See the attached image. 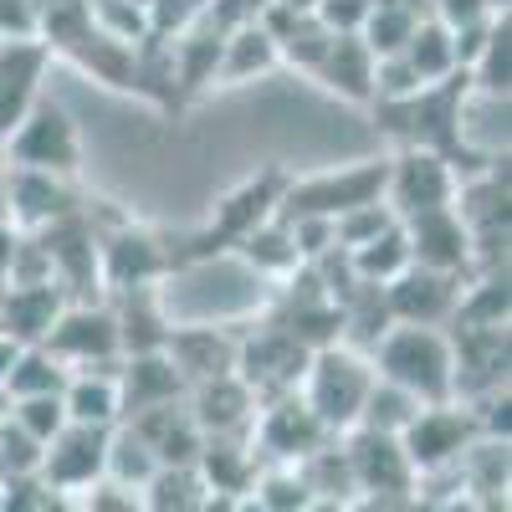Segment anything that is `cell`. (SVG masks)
I'll return each instance as SVG.
<instances>
[{"label":"cell","mask_w":512,"mask_h":512,"mask_svg":"<svg viewBox=\"0 0 512 512\" xmlns=\"http://www.w3.org/2000/svg\"><path fill=\"white\" fill-rule=\"evenodd\" d=\"M451 338L441 328H390L374 344V379L405 390L415 405H451Z\"/></svg>","instance_id":"obj_1"},{"label":"cell","mask_w":512,"mask_h":512,"mask_svg":"<svg viewBox=\"0 0 512 512\" xmlns=\"http://www.w3.org/2000/svg\"><path fill=\"white\" fill-rule=\"evenodd\" d=\"M374 390V364L344 344H328L308 359L303 384H297V400L313 410V420L328 436H349L359 425V410Z\"/></svg>","instance_id":"obj_2"},{"label":"cell","mask_w":512,"mask_h":512,"mask_svg":"<svg viewBox=\"0 0 512 512\" xmlns=\"http://www.w3.org/2000/svg\"><path fill=\"white\" fill-rule=\"evenodd\" d=\"M384 180H390V159H364L349 169H328V175H308L282 185V200L272 210V221H338L359 205H379L384 200Z\"/></svg>","instance_id":"obj_3"},{"label":"cell","mask_w":512,"mask_h":512,"mask_svg":"<svg viewBox=\"0 0 512 512\" xmlns=\"http://www.w3.org/2000/svg\"><path fill=\"white\" fill-rule=\"evenodd\" d=\"M482 431H477V415L461 410V405H420V415L405 425L400 436V451L415 472V487L420 477H441V472H456L466 446H472Z\"/></svg>","instance_id":"obj_4"},{"label":"cell","mask_w":512,"mask_h":512,"mask_svg":"<svg viewBox=\"0 0 512 512\" xmlns=\"http://www.w3.org/2000/svg\"><path fill=\"white\" fill-rule=\"evenodd\" d=\"M6 154L16 159L11 169H31V175L67 180V175H77V164H82L77 123H72L57 103H36V108L16 123V134L6 139Z\"/></svg>","instance_id":"obj_5"},{"label":"cell","mask_w":512,"mask_h":512,"mask_svg":"<svg viewBox=\"0 0 512 512\" xmlns=\"http://www.w3.org/2000/svg\"><path fill=\"white\" fill-rule=\"evenodd\" d=\"M308 349L282 328V323H267L251 344H236V379L251 390V400H282V395H297L303 384V369H308Z\"/></svg>","instance_id":"obj_6"},{"label":"cell","mask_w":512,"mask_h":512,"mask_svg":"<svg viewBox=\"0 0 512 512\" xmlns=\"http://www.w3.org/2000/svg\"><path fill=\"white\" fill-rule=\"evenodd\" d=\"M36 349H47L67 374H82V369H98V364H118L123 359L113 308H93V303H67L62 318L52 323V333L41 338Z\"/></svg>","instance_id":"obj_7"},{"label":"cell","mask_w":512,"mask_h":512,"mask_svg":"<svg viewBox=\"0 0 512 512\" xmlns=\"http://www.w3.org/2000/svg\"><path fill=\"white\" fill-rule=\"evenodd\" d=\"M456 200V169L441 154L425 149H405L400 159H390V180H384V205L395 210V221H415L446 210Z\"/></svg>","instance_id":"obj_8"},{"label":"cell","mask_w":512,"mask_h":512,"mask_svg":"<svg viewBox=\"0 0 512 512\" xmlns=\"http://www.w3.org/2000/svg\"><path fill=\"white\" fill-rule=\"evenodd\" d=\"M103 461H108V431H93V425H67L57 441H47L36 466L41 492H88L103 482Z\"/></svg>","instance_id":"obj_9"},{"label":"cell","mask_w":512,"mask_h":512,"mask_svg":"<svg viewBox=\"0 0 512 512\" xmlns=\"http://www.w3.org/2000/svg\"><path fill=\"white\" fill-rule=\"evenodd\" d=\"M251 441L272 456V466H297L333 436L313 420V410L297 395H282V400H267V410L251 420Z\"/></svg>","instance_id":"obj_10"},{"label":"cell","mask_w":512,"mask_h":512,"mask_svg":"<svg viewBox=\"0 0 512 512\" xmlns=\"http://www.w3.org/2000/svg\"><path fill=\"white\" fill-rule=\"evenodd\" d=\"M344 456H349V477H354L359 497H410L415 492V472H410V461H405L395 436L349 431Z\"/></svg>","instance_id":"obj_11"},{"label":"cell","mask_w":512,"mask_h":512,"mask_svg":"<svg viewBox=\"0 0 512 512\" xmlns=\"http://www.w3.org/2000/svg\"><path fill=\"white\" fill-rule=\"evenodd\" d=\"M405 241H410V267L420 272H441V277H461L472 272V231L461 226V216L446 210H431V216L400 221Z\"/></svg>","instance_id":"obj_12"},{"label":"cell","mask_w":512,"mask_h":512,"mask_svg":"<svg viewBox=\"0 0 512 512\" xmlns=\"http://www.w3.org/2000/svg\"><path fill=\"white\" fill-rule=\"evenodd\" d=\"M456 297H461V277L410 267L384 287V308H390L395 328H441L456 313Z\"/></svg>","instance_id":"obj_13"},{"label":"cell","mask_w":512,"mask_h":512,"mask_svg":"<svg viewBox=\"0 0 512 512\" xmlns=\"http://www.w3.org/2000/svg\"><path fill=\"white\" fill-rule=\"evenodd\" d=\"M0 200H6V226H16L26 236H41L47 226L77 216L67 185L52 180V175H31V169H11V175H0Z\"/></svg>","instance_id":"obj_14"},{"label":"cell","mask_w":512,"mask_h":512,"mask_svg":"<svg viewBox=\"0 0 512 512\" xmlns=\"http://www.w3.org/2000/svg\"><path fill=\"white\" fill-rule=\"evenodd\" d=\"M52 52L47 41H0V144L16 134V123L41 103V72H47Z\"/></svg>","instance_id":"obj_15"},{"label":"cell","mask_w":512,"mask_h":512,"mask_svg":"<svg viewBox=\"0 0 512 512\" xmlns=\"http://www.w3.org/2000/svg\"><path fill=\"white\" fill-rule=\"evenodd\" d=\"M164 272H169V256H164V246L149 231H128L123 226V231L98 241V282L113 287V292L154 287Z\"/></svg>","instance_id":"obj_16"},{"label":"cell","mask_w":512,"mask_h":512,"mask_svg":"<svg viewBox=\"0 0 512 512\" xmlns=\"http://www.w3.org/2000/svg\"><path fill=\"white\" fill-rule=\"evenodd\" d=\"M185 395H190V384L175 374V364L164 354H134L118 369V425L134 415H149V410H164V405H180Z\"/></svg>","instance_id":"obj_17"},{"label":"cell","mask_w":512,"mask_h":512,"mask_svg":"<svg viewBox=\"0 0 512 512\" xmlns=\"http://www.w3.org/2000/svg\"><path fill=\"white\" fill-rule=\"evenodd\" d=\"M190 425L200 436H246L251 420H256V405L251 390L236 379V374H221V379H205V384H190Z\"/></svg>","instance_id":"obj_18"},{"label":"cell","mask_w":512,"mask_h":512,"mask_svg":"<svg viewBox=\"0 0 512 512\" xmlns=\"http://www.w3.org/2000/svg\"><path fill=\"white\" fill-rule=\"evenodd\" d=\"M67 297L57 282H31V287H6L0 292V333L16 338L21 349H36L62 318Z\"/></svg>","instance_id":"obj_19"},{"label":"cell","mask_w":512,"mask_h":512,"mask_svg":"<svg viewBox=\"0 0 512 512\" xmlns=\"http://www.w3.org/2000/svg\"><path fill=\"white\" fill-rule=\"evenodd\" d=\"M164 359L175 364L185 384H205V379L236 374V338H226L221 328H169Z\"/></svg>","instance_id":"obj_20"},{"label":"cell","mask_w":512,"mask_h":512,"mask_svg":"<svg viewBox=\"0 0 512 512\" xmlns=\"http://www.w3.org/2000/svg\"><path fill=\"white\" fill-rule=\"evenodd\" d=\"M282 175H262V180H246L236 195H226L221 205H216V226H210V236L200 241V251H210V241H241V236H251L256 226H267L272 221V210H277V200H282Z\"/></svg>","instance_id":"obj_21"},{"label":"cell","mask_w":512,"mask_h":512,"mask_svg":"<svg viewBox=\"0 0 512 512\" xmlns=\"http://www.w3.org/2000/svg\"><path fill=\"white\" fill-rule=\"evenodd\" d=\"M190 472H200V492L246 497L256 482V456L241 446V436H205Z\"/></svg>","instance_id":"obj_22"},{"label":"cell","mask_w":512,"mask_h":512,"mask_svg":"<svg viewBox=\"0 0 512 512\" xmlns=\"http://www.w3.org/2000/svg\"><path fill=\"white\" fill-rule=\"evenodd\" d=\"M123 297V308H113V323H118V349L123 359H134V354H164V338H169V323L154 303V292L139 287V292H118Z\"/></svg>","instance_id":"obj_23"},{"label":"cell","mask_w":512,"mask_h":512,"mask_svg":"<svg viewBox=\"0 0 512 512\" xmlns=\"http://www.w3.org/2000/svg\"><path fill=\"white\" fill-rule=\"evenodd\" d=\"M318 77L338 98L349 103H374V52L364 47L359 36H333L328 57L318 62Z\"/></svg>","instance_id":"obj_24"},{"label":"cell","mask_w":512,"mask_h":512,"mask_svg":"<svg viewBox=\"0 0 512 512\" xmlns=\"http://www.w3.org/2000/svg\"><path fill=\"white\" fill-rule=\"evenodd\" d=\"M88 6V21L103 41H113V47L123 52H139L154 41V21H149V6L144 0H82Z\"/></svg>","instance_id":"obj_25"},{"label":"cell","mask_w":512,"mask_h":512,"mask_svg":"<svg viewBox=\"0 0 512 512\" xmlns=\"http://www.w3.org/2000/svg\"><path fill=\"white\" fill-rule=\"evenodd\" d=\"M400 62L415 72L420 88H436V82L456 77L451 31H446V26H436L431 16H420V21H415V31H410V41H405V52H400Z\"/></svg>","instance_id":"obj_26"},{"label":"cell","mask_w":512,"mask_h":512,"mask_svg":"<svg viewBox=\"0 0 512 512\" xmlns=\"http://www.w3.org/2000/svg\"><path fill=\"white\" fill-rule=\"evenodd\" d=\"M67 425H93V431H113L118 425V379L98 374H72L62 390Z\"/></svg>","instance_id":"obj_27"},{"label":"cell","mask_w":512,"mask_h":512,"mask_svg":"<svg viewBox=\"0 0 512 512\" xmlns=\"http://www.w3.org/2000/svg\"><path fill=\"white\" fill-rule=\"evenodd\" d=\"M349 272L354 282H369V287H390L400 272H410V241H405V226L395 221L384 236H374L369 246L349 251Z\"/></svg>","instance_id":"obj_28"},{"label":"cell","mask_w":512,"mask_h":512,"mask_svg":"<svg viewBox=\"0 0 512 512\" xmlns=\"http://www.w3.org/2000/svg\"><path fill=\"white\" fill-rule=\"evenodd\" d=\"M154 477H159V461H154L149 441H144V436H134L128 425H113V431H108L103 482H118V487H134V492H144Z\"/></svg>","instance_id":"obj_29"},{"label":"cell","mask_w":512,"mask_h":512,"mask_svg":"<svg viewBox=\"0 0 512 512\" xmlns=\"http://www.w3.org/2000/svg\"><path fill=\"white\" fill-rule=\"evenodd\" d=\"M277 67V41L262 31V26H236L231 36H221V62H216V77L226 82H241V77H256Z\"/></svg>","instance_id":"obj_30"},{"label":"cell","mask_w":512,"mask_h":512,"mask_svg":"<svg viewBox=\"0 0 512 512\" xmlns=\"http://www.w3.org/2000/svg\"><path fill=\"white\" fill-rule=\"evenodd\" d=\"M236 251H241V262H246L251 272H267V277H292L297 267H303V262H297V246H292V236H287L282 221L256 226L251 236L236 241Z\"/></svg>","instance_id":"obj_31"},{"label":"cell","mask_w":512,"mask_h":512,"mask_svg":"<svg viewBox=\"0 0 512 512\" xmlns=\"http://www.w3.org/2000/svg\"><path fill=\"white\" fill-rule=\"evenodd\" d=\"M67 369L47 354V349H21L11 374H6V395L11 400H36V395H62L67 390Z\"/></svg>","instance_id":"obj_32"},{"label":"cell","mask_w":512,"mask_h":512,"mask_svg":"<svg viewBox=\"0 0 512 512\" xmlns=\"http://www.w3.org/2000/svg\"><path fill=\"white\" fill-rule=\"evenodd\" d=\"M420 415V405L405 395V390H395V384H384V379H374V390H369V400H364V410H359V425L354 431H374V436H405V425Z\"/></svg>","instance_id":"obj_33"},{"label":"cell","mask_w":512,"mask_h":512,"mask_svg":"<svg viewBox=\"0 0 512 512\" xmlns=\"http://www.w3.org/2000/svg\"><path fill=\"white\" fill-rule=\"evenodd\" d=\"M507 16H492V31H487V47L482 57L472 62V72H466V82H472L477 98H507Z\"/></svg>","instance_id":"obj_34"},{"label":"cell","mask_w":512,"mask_h":512,"mask_svg":"<svg viewBox=\"0 0 512 512\" xmlns=\"http://www.w3.org/2000/svg\"><path fill=\"white\" fill-rule=\"evenodd\" d=\"M251 497L267 512H308L313 507V492H308L303 477H297V466H267V472H256Z\"/></svg>","instance_id":"obj_35"},{"label":"cell","mask_w":512,"mask_h":512,"mask_svg":"<svg viewBox=\"0 0 512 512\" xmlns=\"http://www.w3.org/2000/svg\"><path fill=\"white\" fill-rule=\"evenodd\" d=\"M11 420L21 425V431L36 441V446H47L67 431V410H62V395H36V400H16Z\"/></svg>","instance_id":"obj_36"},{"label":"cell","mask_w":512,"mask_h":512,"mask_svg":"<svg viewBox=\"0 0 512 512\" xmlns=\"http://www.w3.org/2000/svg\"><path fill=\"white\" fill-rule=\"evenodd\" d=\"M395 226V210L390 205H359V210H349V216H338L333 221V241L344 246V251H359V246H369L374 236H384Z\"/></svg>","instance_id":"obj_37"},{"label":"cell","mask_w":512,"mask_h":512,"mask_svg":"<svg viewBox=\"0 0 512 512\" xmlns=\"http://www.w3.org/2000/svg\"><path fill=\"white\" fill-rule=\"evenodd\" d=\"M328 41H333V36H328L313 16H303V21H297V26H292V31L277 41V62L287 57L292 67H308V72H318V62L328 57Z\"/></svg>","instance_id":"obj_38"},{"label":"cell","mask_w":512,"mask_h":512,"mask_svg":"<svg viewBox=\"0 0 512 512\" xmlns=\"http://www.w3.org/2000/svg\"><path fill=\"white\" fill-rule=\"evenodd\" d=\"M313 21L328 36H359V26L369 21V0H318Z\"/></svg>","instance_id":"obj_39"},{"label":"cell","mask_w":512,"mask_h":512,"mask_svg":"<svg viewBox=\"0 0 512 512\" xmlns=\"http://www.w3.org/2000/svg\"><path fill=\"white\" fill-rule=\"evenodd\" d=\"M41 11L36 0H0V41H36Z\"/></svg>","instance_id":"obj_40"},{"label":"cell","mask_w":512,"mask_h":512,"mask_svg":"<svg viewBox=\"0 0 512 512\" xmlns=\"http://www.w3.org/2000/svg\"><path fill=\"white\" fill-rule=\"evenodd\" d=\"M82 512H144V492L118 487V482H98L82 492Z\"/></svg>","instance_id":"obj_41"},{"label":"cell","mask_w":512,"mask_h":512,"mask_svg":"<svg viewBox=\"0 0 512 512\" xmlns=\"http://www.w3.org/2000/svg\"><path fill=\"white\" fill-rule=\"evenodd\" d=\"M431 21L446 26V31H461V26L492 21V11L482 6V0H431Z\"/></svg>","instance_id":"obj_42"},{"label":"cell","mask_w":512,"mask_h":512,"mask_svg":"<svg viewBox=\"0 0 512 512\" xmlns=\"http://www.w3.org/2000/svg\"><path fill=\"white\" fill-rule=\"evenodd\" d=\"M36 507H41V482L36 477L0 482V512H36Z\"/></svg>","instance_id":"obj_43"},{"label":"cell","mask_w":512,"mask_h":512,"mask_svg":"<svg viewBox=\"0 0 512 512\" xmlns=\"http://www.w3.org/2000/svg\"><path fill=\"white\" fill-rule=\"evenodd\" d=\"M431 512H482V502H477L472 492H451V497H441Z\"/></svg>","instance_id":"obj_44"},{"label":"cell","mask_w":512,"mask_h":512,"mask_svg":"<svg viewBox=\"0 0 512 512\" xmlns=\"http://www.w3.org/2000/svg\"><path fill=\"white\" fill-rule=\"evenodd\" d=\"M16 354H21V344H16V338H6V333H0V384H6V374H11Z\"/></svg>","instance_id":"obj_45"},{"label":"cell","mask_w":512,"mask_h":512,"mask_svg":"<svg viewBox=\"0 0 512 512\" xmlns=\"http://www.w3.org/2000/svg\"><path fill=\"white\" fill-rule=\"evenodd\" d=\"M36 512H77L72 507V497H62V492H41V507Z\"/></svg>","instance_id":"obj_46"},{"label":"cell","mask_w":512,"mask_h":512,"mask_svg":"<svg viewBox=\"0 0 512 512\" xmlns=\"http://www.w3.org/2000/svg\"><path fill=\"white\" fill-rule=\"evenodd\" d=\"M11 410H16V400L6 395V384H0V425H6V420H11Z\"/></svg>","instance_id":"obj_47"},{"label":"cell","mask_w":512,"mask_h":512,"mask_svg":"<svg viewBox=\"0 0 512 512\" xmlns=\"http://www.w3.org/2000/svg\"><path fill=\"white\" fill-rule=\"evenodd\" d=\"M236 512H267V507H262V502H256L251 492H246V497H236Z\"/></svg>","instance_id":"obj_48"},{"label":"cell","mask_w":512,"mask_h":512,"mask_svg":"<svg viewBox=\"0 0 512 512\" xmlns=\"http://www.w3.org/2000/svg\"><path fill=\"white\" fill-rule=\"evenodd\" d=\"M482 6H487L492 16H507V0H482Z\"/></svg>","instance_id":"obj_49"}]
</instances>
